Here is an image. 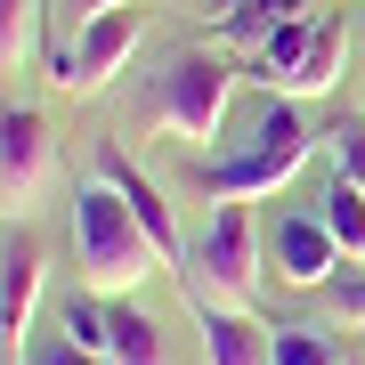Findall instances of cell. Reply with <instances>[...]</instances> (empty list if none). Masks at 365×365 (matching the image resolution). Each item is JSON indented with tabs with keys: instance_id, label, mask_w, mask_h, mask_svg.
Instances as JSON below:
<instances>
[{
	"instance_id": "1",
	"label": "cell",
	"mask_w": 365,
	"mask_h": 365,
	"mask_svg": "<svg viewBox=\"0 0 365 365\" xmlns=\"http://www.w3.org/2000/svg\"><path fill=\"white\" fill-rule=\"evenodd\" d=\"M309 155H317V130L300 122V98H276V90H268L252 138L227 146V155H203L187 179H195L211 203H260V195H276L284 179H300V163H309Z\"/></svg>"
},
{
	"instance_id": "2",
	"label": "cell",
	"mask_w": 365,
	"mask_h": 365,
	"mask_svg": "<svg viewBox=\"0 0 365 365\" xmlns=\"http://www.w3.org/2000/svg\"><path fill=\"white\" fill-rule=\"evenodd\" d=\"M73 260H81V284L106 292V300L130 292L138 276H146V260H163L155 235L138 227V211L122 203L114 179H98V187H81V195H73Z\"/></svg>"
},
{
	"instance_id": "3",
	"label": "cell",
	"mask_w": 365,
	"mask_h": 365,
	"mask_svg": "<svg viewBox=\"0 0 365 365\" xmlns=\"http://www.w3.org/2000/svg\"><path fill=\"white\" fill-rule=\"evenodd\" d=\"M341 66H349V25L341 9H309V16H276L252 41V81H268L276 98H325Z\"/></svg>"
},
{
	"instance_id": "4",
	"label": "cell",
	"mask_w": 365,
	"mask_h": 365,
	"mask_svg": "<svg viewBox=\"0 0 365 365\" xmlns=\"http://www.w3.org/2000/svg\"><path fill=\"white\" fill-rule=\"evenodd\" d=\"M227 98H235V66L220 49H187L155 81V98L138 106V122L146 130H170V138H220L227 130Z\"/></svg>"
},
{
	"instance_id": "5",
	"label": "cell",
	"mask_w": 365,
	"mask_h": 365,
	"mask_svg": "<svg viewBox=\"0 0 365 365\" xmlns=\"http://www.w3.org/2000/svg\"><path fill=\"white\" fill-rule=\"evenodd\" d=\"M195 268L211 276V292H220L227 309H244V300L260 292V211L252 203H220L211 227L195 235Z\"/></svg>"
},
{
	"instance_id": "6",
	"label": "cell",
	"mask_w": 365,
	"mask_h": 365,
	"mask_svg": "<svg viewBox=\"0 0 365 365\" xmlns=\"http://www.w3.org/2000/svg\"><path fill=\"white\" fill-rule=\"evenodd\" d=\"M130 49H138V16L130 9H114V16H90V25H73V41L49 57V73L66 81V90H106L122 66H130Z\"/></svg>"
},
{
	"instance_id": "7",
	"label": "cell",
	"mask_w": 365,
	"mask_h": 365,
	"mask_svg": "<svg viewBox=\"0 0 365 365\" xmlns=\"http://www.w3.org/2000/svg\"><path fill=\"white\" fill-rule=\"evenodd\" d=\"M349 260V252L333 244V227L317 220V211H284L276 220V235H268V268L284 276L292 292H317V284H333V268Z\"/></svg>"
},
{
	"instance_id": "8",
	"label": "cell",
	"mask_w": 365,
	"mask_h": 365,
	"mask_svg": "<svg viewBox=\"0 0 365 365\" xmlns=\"http://www.w3.org/2000/svg\"><path fill=\"white\" fill-rule=\"evenodd\" d=\"M41 179H49V122L33 106H9L0 114V203H9V220L33 203Z\"/></svg>"
},
{
	"instance_id": "9",
	"label": "cell",
	"mask_w": 365,
	"mask_h": 365,
	"mask_svg": "<svg viewBox=\"0 0 365 365\" xmlns=\"http://www.w3.org/2000/svg\"><path fill=\"white\" fill-rule=\"evenodd\" d=\"M33 300H41V244L9 220V244H0V333H9V365L33 333Z\"/></svg>"
},
{
	"instance_id": "10",
	"label": "cell",
	"mask_w": 365,
	"mask_h": 365,
	"mask_svg": "<svg viewBox=\"0 0 365 365\" xmlns=\"http://www.w3.org/2000/svg\"><path fill=\"white\" fill-rule=\"evenodd\" d=\"M98 179H114L122 187V203L138 211V227L155 235V252H163V268H179L187 252H179V220H170V203L155 195V179H138V163L122 155V146H98Z\"/></svg>"
},
{
	"instance_id": "11",
	"label": "cell",
	"mask_w": 365,
	"mask_h": 365,
	"mask_svg": "<svg viewBox=\"0 0 365 365\" xmlns=\"http://www.w3.org/2000/svg\"><path fill=\"white\" fill-rule=\"evenodd\" d=\"M195 325H203V365H268V333L252 325L244 309H211V300H195Z\"/></svg>"
},
{
	"instance_id": "12",
	"label": "cell",
	"mask_w": 365,
	"mask_h": 365,
	"mask_svg": "<svg viewBox=\"0 0 365 365\" xmlns=\"http://www.w3.org/2000/svg\"><path fill=\"white\" fill-rule=\"evenodd\" d=\"M317 220L333 227V244L349 252V260H365V187L349 179V170H333V187H325V203H317Z\"/></svg>"
},
{
	"instance_id": "13",
	"label": "cell",
	"mask_w": 365,
	"mask_h": 365,
	"mask_svg": "<svg viewBox=\"0 0 365 365\" xmlns=\"http://www.w3.org/2000/svg\"><path fill=\"white\" fill-rule=\"evenodd\" d=\"M268 365H349V357H341V341L317 333V325H276L268 333Z\"/></svg>"
},
{
	"instance_id": "14",
	"label": "cell",
	"mask_w": 365,
	"mask_h": 365,
	"mask_svg": "<svg viewBox=\"0 0 365 365\" xmlns=\"http://www.w3.org/2000/svg\"><path fill=\"white\" fill-rule=\"evenodd\" d=\"M114 365H163V341L138 309H114Z\"/></svg>"
},
{
	"instance_id": "15",
	"label": "cell",
	"mask_w": 365,
	"mask_h": 365,
	"mask_svg": "<svg viewBox=\"0 0 365 365\" xmlns=\"http://www.w3.org/2000/svg\"><path fill=\"white\" fill-rule=\"evenodd\" d=\"M325 155H333V170H349V179L365 187V122H333V130H325Z\"/></svg>"
},
{
	"instance_id": "16",
	"label": "cell",
	"mask_w": 365,
	"mask_h": 365,
	"mask_svg": "<svg viewBox=\"0 0 365 365\" xmlns=\"http://www.w3.org/2000/svg\"><path fill=\"white\" fill-rule=\"evenodd\" d=\"M25 49H33V0H0V57H9V73Z\"/></svg>"
},
{
	"instance_id": "17",
	"label": "cell",
	"mask_w": 365,
	"mask_h": 365,
	"mask_svg": "<svg viewBox=\"0 0 365 365\" xmlns=\"http://www.w3.org/2000/svg\"><path fill=\"white\" fill-rule=\"evenodd\" d=\"M276 16H309V0H244V16H235L227 33H252V41H260Z\"/></svg>"
},
{
	"instance_id": "18",
	"label": "cell",
	"mask_w": 365,
	"mask_h": 365,
	"mask_svg": "<svg viewBox=\"0 0 365 365\" xmlns=\"http://www.w3.org/2000/svg\"><path fill=\"white\" fill-rule=\"evenodd\" d=\"M333 309H341V325H365V268L333 284Z\"/></svg>"
},
{
	"instance_id": "19",
	"label": "cell",
	"mask_w": 365,
	"mask_h": 365,
	"mask_svg": "<svg viewBox=\"0 0 365 365\" xmlns=\"http://www.w3.org/2000/svg\"><path fill=\"white\" fill-rule=\"evenodd\" d=\"M33 365H114V357H90V349H73V341H57V349H41Z\"/></svg>"
},
{
	"instance_id": "20",
	"label": "cell",
	"mask_w": 365,
	"mask_h": 365,
	"mask_svg": "<svg viewBox=\"0 0 365 365\" xmlns=\"http://www.w3.org/2000/svg\"><path fill=\"white\" fill-rule=\"evenodd\" d=\"M114 9H130V0H66L73 25H90V16H114Z\"/></svg>"
},
{
	"instance_id": "21",
	"label": "cell",
	"mask_w": 365,
	"mask_h": 365,
	"mask_svg": "<svg viewBox=\"0 0 365 365\" xmlns=\"http://www.w3.org/2000/svg\"><path fill=\"white\" fill-rule=\"evenodd\" d=\"M349 365H357V357H349Z\"/></svg>"
}]
</instances>
